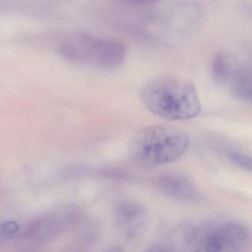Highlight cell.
<instances>
[{"instance_id": "obj_3", "label": "cell", "mask_w": 252, "mask_h": 252, "mask_svg": "<svg viewBox=\"0 0 252 252\" xmlns=\"http://www.w3.org/2000/svg\"><path fill=\"white\" fill-rule=\"evenodd\" d=\"M58 49L67 60L101 68L118 67L126 56V47L122 42L85 33L69 36L60 43Z\"/></svg>"}, {"instance_id": "obj_7", "label": "cell", "mask_w": 252, "mask_h": 252, "mask_svg": "<svg viewBox=\"0 0 252 252\" xmlns=\"http://www.w3.org/2000/svg\"><path fill=\"white\" fill-rule=\"evenodd\" d=\"M113 217L118 226L129 235L139 234L147 222V215L144 208L133 202L122 201L113 209Z\"/></svg>"}, {"instance_id": "obj_10", "label": "cell", "mask_w": 252, "mask_h": 252, "mask_svg": "<svg viewBox=\"0 0 252 252\" xmlns=\"http://www.w3.org/2000/svg\"><path fill=\"white\" fill-rule=\"evenodd\" d=\"M225 155L231 161L237 164V166L246 169V170H252V160L247 155L234 150H227L225 151Z\"/></svg>"}, {"instance_id": "obj_2", "label": "cell", "mask_w": 252, "mask_h": 252, "mask_svg": "<svg viewBox=\"0 0 252 252\" xmlns=\"http://www.w3.org/2000/svg\"><path fill=\"white\" fill-rule=\"evenodd\" d=\"M189 145V137L184 129L159 124L138 131L129 141L128 153L135 164L151 168L178 160Z\"/></svg>"}, {"instance_id": "obj_9", "label": "cell", "mask_w": 252, "mask_h": 252, "mask_svg": "<svg viewBox=\"0 0 252 252\" xmlns=\"http://www.w3.org/2000/svg\"><path fill=\"white\" fill-rule=\"evenodd\" d=\"M237 63L228 54L218 53L212 61V74L214 79L219 84H226L235 68Z\"/></svg>"}, {"instance_id": "obj_12", "label": "cell", "mask_w": 252, "mask_h": 252, "mask_svg": "<svg viewBox=\"0 0 252 252\" xmlns=\"http://www.w3.org/2000/svg\"><path fill=\"white\" fill-rule=\"evenodd\" d=\"M146 252H178V251L169 243H160L153 245Z\"/></svg>"}, {"instance_id": "obj_13", "label": "cell", "mask_w": 252, "mask_h": 252, "mask_svg": "<svg viewBox=\"0 0 252 252\" xmlns=\"http://www.w3.org/2000/svg\"><path fill=\"white\" fill-rule=\"evenodd\" d=\"M105 252H123L122 249L119 247H113L111 249H108V250L106 251Z\"/></svg>"}, {"instance_id": "obj_1", "label": "cell", "mask_w": 252, "mask_h": 252, "mask_svg": "<svg viewBox=\"0 0 252 252\" xmlns=\"http://www.w3.org/2000/svg\"><path fill=\"white\" fill-rule=\"evenodd\" d=\"M141 101L152 113L169 121L197 117L201 104L191 82L171 74H160L144 84Z\"/></svg>"}, {"instance_id": "obj_8", "label": "cell", "mask_w": 252, "mask_h": 252, "mask_svg": "<svg viewBox=\"0 0 252 252\" xmlns=\"http://www.w3.org/2000/svg\"><path fill=\"white\" fill-rule=\"evenodd\" d=\"M226 84L236 98L249 102L252 101V73L247 66L237 64Z\"/></svg>"}, {"instance_id": "obj_11", "label": "cell", "mask_w": 252, "mask_h": 252, "mask_svg": "<svg viewBox=\"0 0 252 252\" xmlns=\"http://www.w3.org/2000/svg\"><path fill=\"white\" fill-rule=\"evenodd\" d=\"M20 226L17 222L14 221H7L0 226V232L5 237L12 238L18 234Z\"/></svg>"}, {"instance_id": "obj_5", "label": "cell", "mask_w": 252, "mask_h": 252, "mask_svg": "<svg viewBox=\"0 0 252 252\" xmlns=\"http://www.w3.org/2000/svg\"><path fill=\"white\" fill-rule=\"evenodd\" d=\"M79 212L73 206L42 215L31 222L23 232L24 237L34 243H45L55 238L79 220Z\"/></svg>"}, {"instance_id": "obj_4", "label": "cell", "mask_w": 252, "mask_h": 252, "mask_svg": "<svg viewBox=\"0 0 252 252\" xmlns=\"http://www.w3.org/2000/svg\"><path fill=\"white\" fill-rule=\"evenodd\" d=\"M249 240V231L243 224L212 221L190 233L188 252H243Z\"/></svg>"}, {"instance_id": "obj_6", "label": "cell", "mask_w": 252, "mask_h": 252, "mask_svg": "<svg viewBox=\"0 0 252 252\" xmlns=\"http://www.w3.org/2000/svg\"><path fill=\"white\" fill-rule=\"evenodd\" d=\"M155 185L165 195L184 202H197L201 194L192 181L185 175L166 173L155 180Z\"/></svg>"}]
</instances>
